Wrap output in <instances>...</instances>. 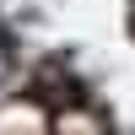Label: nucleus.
Instances as JSON below:
<instances>
[{
	"mask_svg": "<svg viewBox=\"0 0 135 135\" xmlns=\"http://www.w3.org/2000/svg\"><path fill=\"white\" fill-rule=\"evenodd\" d=\"M11 70H16V38H11V27L0 22V81H6Z\"/></svg>",
	"mask_w": 135,
	"mask_h": 135,
	"instance_id": "nucleus-1",
	"label": "nucleus"
}]
</instances>
